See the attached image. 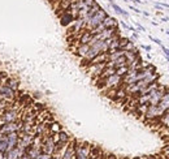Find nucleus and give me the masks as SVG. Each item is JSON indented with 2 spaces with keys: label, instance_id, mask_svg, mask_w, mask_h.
<instances>
[{
  "label": "nucleus",
  "instance_id": "f257e3e1",
  "mask_svg": "<svg viewBox=\"0 0 169 159\" xmlns=\"http://www.w3.org/2000/svg\"><path fill=\"white\" fill-rule=\"evenodd\" d=\"M121 82H122V77L118 74H112L109 77H107L104 80L100 81H95V85L102 90V91H107L109 89H117L121 86Z\"/></svg>",
  "mask_w": 169,
  "mask_h": 159
},
{
  "label": "nucleus",
  "instance_id": "f03ea898",
  "mask_svg": "<svg viewBox=\"0 0 169 159\" xmlns=\"http://www.w3.org/2000/svg\"><path fill=\"white\" fill-rule=\"evenodd\" d=\"M107 17V13L103 11V9H99L94 16H91L89 18H84L86 20V25H84V30H93L94 27H96L98 25H100L103 20Z\"/></svg>",
  "mask_w": 169,
  "mask_h": 159
},
{
  "label": "nucleus",
  "instance_id": "7ed1b4c3",
  "mask_svg": "<svg viewBox=\"0 0 169 159\" xmlns=\"http://www.w3.org/2000/svg\"><path fill=\"white\" fill-rule=\"evenodd\" d=\"M91 145L86 141L75 140V158L77 159H89Z\"/></svg>",
  "mask_w": 169,
  "mask_h": 159
},
{
  "label": "nucleus",
  "instance_id": "20e7f679",
  "mask_svg": "<svg viewBox=\"0 0 169 159\" xmlns=\"http://www.w3.org/2000/svg\"><path fill=\"white\" fill-rule=\"evenodd\" d=\"M55 145H56V142H55V140H53L52 134H47V136H43L42 137L40 150H42L43 154L52 155L53 151H55Z\"/></svg>",
  "mask_w": 169,
  "mask_h": 159
},
{
  "label": "nucleus",
  "instance_id": "39448f33",
  "mask_svg": "<svg viewBox=\"0 0 169 159\" xmlns=\"http://www.w3.org/2000/svg\"><path fill=\"white\" fill-rule=\"evenodd\" d=\"M22 126V121L17 120V121H11V123H5L0 126V131L3 134H8V133H13V132H18Z\"/></svg>",
  "mask_w": 169,
  "mask_h": 159
},
{
  "label": "nucleus",
  "instance_id": "423d86ee",
  "mask_svg": "<svg viewBox=\"0 0 169 159\" xmlns=\"http://www.w3.org/2000/svg\"><path fill=\"white\" fill-rule=\"evenodd\" d=\"M105 68V63H98V64H90L86 67L87 73L93 77V80H96L99 76L102 74L103 69Z\"/></svg>",
  "mask_w": 169,
  "mask_h": 159
},
{
  "label": "nucleus",
  "instance_id": "0eeeda50",
  "mask_svg": "<svg viewBox=\"0 0 169 159\" xmlns=\"http://www.w3.org/2000/svg\"><path fill=\"white\" fill-rule=\"evenodd\" d=\"M61 159H77L75 158V140H70L68 143V146L64 151L63 156H61Z\"/></svg>",
  "mask_w": 169,
  "mask_h": 159
},
{
  "label": "nucleus",
  "instance_id": "6e6552de",
  "mask_svg": "<svg viewBox=\"0 0 169 159\" xmlns=\"http://www.w3.org/2000/svg\"><path fill=\"white\" fill-rule=\"evenodd\" d=\"M5 138H7V141H8V151L17 146V141H18V133L17 132L5 134ZM8 151H7V153H8Z\"/></svg>",
  "mask_w": 169,
  "mask_h": 159
},
{
  "label": "nucleus",
  "instance_id": "1a4fd4ad",
  "mask_svg": "<svg viewBox=\"0 0 169 159\" xmlns=\"http://www.w3.org/2000/svg\"><path fill=\"white\" fill-rule=\"evenodd\" d=\"M89 48H90L89 44H78L77 47H74V48H73V52H74V55H75V56H78L79 59H83L84 56H86Z\"/></svg>",
  "mask_w": 169,
  "mask_h": 159
},
{
  "label": "nucleus",
  "instance_id": "9d476101",
  "mask_svg": "<svg viewBox=\"0 0 169 159\" xmlns=\"http://www.w3.org/2000/svg\"><path fill=\"white\" fill-rule=\"evenodd\" d=\"M4 85H7L8 87H11L13 91H18L20 90V82H18V80H16V78H13V77H7L5 78V81L3 82Z\"/></svg>",
  "mask_w": 169,
  "mask_h": 159
},
{
  "label": "nucleus",
  "instance_id": "9b49d317",
  "mask_svg": "<svg viewBox=\"0 0 169 159\" xmlns=\"http://www.w3.org/2000/svg\"><path fill=\"white\" fill-rule=\"evenodd\" d=\"M102 24L104 25L105 29H109V27H117V21L114 20L113 17H109L108 14H107V17L103 20Z\"/></svg>",
  "mask_w": 169,
  "mask_h": 159
},
{
  "label": "nucleus",
  "instance_id": "f8f14e48",
  "mask_svg": "<svg viewBox=\"0 0 169 159\" xmlns=\"http://www.w3.org/2000/svg\"><path fill=\"white\" fill-rule=\"evenodd\" d=\"M60 131H63V129H61V125L57 121H53L51 124V128H50V133L51 134H55V133H59Z\"/></svg>",
  "mask_w": 169,
  "mask_h": 159
},
{
  "label": "nucleus",
  "instance_id": "ddd939ff",
  "mask_svg": "<svg viewBox=\"0 0 169 159\" xmlns=\"http://www.w3.org/2000/svg\"><path fill=\"white\" fill-rule=\"evenodd\" d=\"M128 71H129V67H120V68H117L116 69V74H118V76H121V77H124V76L128 73Z\"/></svg>",
  "mask_w": 169,
  "mask_h": 159
},
{
  "label": "nucleus",
  "instance_id": "4468645a",
  "mask_svg": "<svg viewBox=\"0 0 169 159\" xmlns=\"http://www.w3.org/2000/svg\"><path fill=\"white\" fill-rule=\"evenodd\" d=\"M143 159H160L159 155H151V156H144Z\"/></svg>",
  "mask_w": 169,
  "mask_h": 159
},
{
  "label": "nucleus",
  "instance_id": "2eb2a0df",
  "mask_svg": "<svg viewBox=\"0 0 169 159\" xmlns=\"http://www.w3.org/2000/svg\"><path fill=\"white\" fill-rule=\"evenodd\" d=\"M60 2H69L70 3V0H57V3H60Z\"/></svg>",
  "mask_w": 169,
  "mask_h": 159
},
{
  "label": "nucleus",
  "instance_id": "dca6fc26",
  "mask_svg": "<svg viewBox=\"0 0 169 159\" xmlns=\"http://www.w3.org/2000/svg\"><path fill=\"white\" fill-rule=\"evenodd\" d=\"M164 51H165V52H166V54L169 55V50H166V48H164Z\"/></svg>",
  "mask_w": 169,
  "mask_h": 159
}]
</instances>
